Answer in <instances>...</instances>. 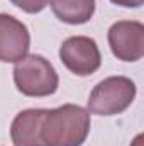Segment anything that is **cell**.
<instances>
[{
	"instance_id": "obj_4",
	"label": "cell",
	"mask_w": 144,
	"mask_h": 146,
	"mask_svg": "<svg viewBox=\"0 0 144 146\" xmlns=\"http://www.w3.org/2000/svg\"><path fill=\"white\" fill-rule=\"evenodd\" d=\"M61 63L78 76L93 75L102 65V54L95 39L88 36H71L59 46Z\"/></svg>"
},
{
	"instance_id": "obj_11",
	"label": "cell",
	"mask_w": 144,
	"mask_h": 146,
	"mask_svg": "<svg viewBox=\"0 0 144 146\" xmlns=\"http://www.w3.org/2000/svg\"><path fill=\"white\" fill-rule=\"evenodd\" d=\"M143 139H144L143 134H137V136H136V139L132 141V145H131V146H143Z\"/></svg>"
},
{
	"instance_id": "obj_2",
	"label": "cell",
	"mask_w": 144,
	"mask_h": 146,
	"mask_svg": "<svg viewBox=\"0 0 144 146\" xmlns=\"http://www.w3.org/2000/svg\"><path fill=\"white\" fill-rule=\"evenodd\" d=\"M14 83L22 95L48 97L59 87L54 66L41 54H27L14 66Z\"/></svg>"
},
{
	"instance_id": "obj_9",
	"label": "cell",
	"mask_w": 144,
	"mask_h": 146,
	"mask_svg": "<svg viewBox=\"0 0 144 146\" xmlns=\"http://www.w3.org/2000/svg\"><path fill=\"white\" fill-rule=\"evenodd\" d=\"M12 5L19 7L20 10L27 12V14H39L48 7L49 0H10Z\"/></svg>"
},
{
	"instance_id": "obj_3",
	"label": "cell",
	"mask_w": 144,
	"mask_h": 146,
	"mask_svg": "<svg viewBox=\"0 0 144 146\" xmlns=\"http://www.w3.org/2000/svg\"><path fill=\"white\" fill-rule=\"evenodd\" d=\"M136 83L127 76H108L98 82L90 92L87 110L97 115L122 114L136 99Z\"/></svg>"
},
{
	"instance_id": "obj_8",
	"label": "cell",
	"mask_w": 144,
	"mask_h": 146,
	"mask_svg": "<svg viewBox=\"0 0 144 146\" xmlns=\"http://www.w3.org/2000/svg\"><path fill=\"white\" fill-rule=\"evenodd\" d=\"M53 14L65 24L80 26L95 14V0H49Z\"/></svg>"
},
{
	"instance_id": "obj_6",
	"label": "cell",
	"mask_w": 144,
	"mask_h": 146,
	"mask_svg": "<svg viewBox=\"0 0 144 146\" xmlns=\"http://www.w3.org/2000/svg\"><path fill=\"white\" fill-rule=\"evenodd\" d=\"M31 34L27 26L9 14H0V61L17 63L29 54Z\"/></svg>"
},
{
	"instance_id": "obj_1",
	"label": "cell",
	"mask_w": 144,
	"mask_h": 146,
	"mask_svg": "<svg viewBox=\"0 0 144 146\" xmlns=\"http://www.w3.org/2000/svg\"><path fill=\"white\" fill-rule=\"evenodd\" d=\"M90 112L76 104L44 109L41 136L46 146H81L90 133Z\"/></svg>"
},
{
	"instance_id": "obj_7",
	"label": "cell",
	"mask_w": 144,
	"mask_h": 146,
	"mask_svg": "<svg viewBox=\"0 0 144 146\" xmlns=\"http://www.w3.org/2000/svg\"><path fill=\"white\" fill-rule=\"evenodd\" d=\"M44 109L20 110L10 126V138L14 146H46L41 136V122Z\"/></svg>"
},
{
	"instance_id": "obj_5",
	"label": "cell",
	"mask_w": 144,
	"mask_h": 146,
	"mask_svg": "<svg viewBox=\"0 0 144 146\" xmlns=\"http://www.w3.org/2000/svg\"><path fill=\"white\" fill-rule=\"evenodd\" d=\"M112 54L126 63H136L144 54V26L139 21H117L108 29Z\"/></svg>"
},
{
	"instance_id": "obj_10",
	"label": "cell",
	"mask_w": 144,
	"mask_h": 146,
	"mask_svg": "<svg viewBox=\"0 0 144 146\" xmlns=\"http://www.w3.org/2000/svg\"><path fill=\"white\" fill-rule=\"evenodd\" d=\"M110 2L119 7H126V9H137L144 3V0H110Z\"/></svg>"
}]
</instances>
